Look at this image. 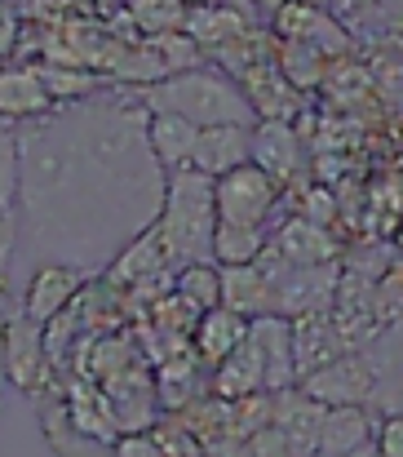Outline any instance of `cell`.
I'll return each mask as SVG.
<instances>
[{
  "label": "cell",
  "instance_id": "cell-1",
  "mask_svg": "<svg viewBox=\"0 0 403 457\" xmlns=\"http://www.w3.org/2000/svg\"><path fill=\"white\" fill-rule=\"evenodd\" d=\"M146 116L142 98H85L18 129L22 231L45 262L111 267L129 240L155 227L164 169L146 147Z\"/></svg>",
  "mask_w": 403,
  "mask_h": 457
},
{
  "label": "cell",
  "instance_id": "cell-2",
  "mask_svg": "<svg viewBox=\"0 0 403 457\" xmlns=\"http://www.w3.org/2000/svg\"><path fill=\"white\" fill-rule=\"evenodd\" d=\"M213 231H218V204H213V178L195 169H177L164 178V204L155 218L160 249L173 271L213 262Z\"/></svg>",
  "mask_w": 403,
  "mask_h": 457
},
{
  "label": "cell",
  "instance_id": "cell-3",
  "mask_svg": "<svg viewBox=\"0 0 403 457\" xmlns=\"http://www.w3.org/2000/svg\"><path fill=\"white\" fill-rule=\"evenodd\" d=\"M142 107L146 112H169L191 120L195 129H213V125H258L244 89L218 71V67H195L182 76H164L160 85L142 89Z\"/></svg>",
  "mask_w": 403,
  "mask_h": 457
},
{
  "label": "cell",
  "instance_id": "cell-4",
  "mask_svg": "<svg viewBox=\"0 0 403 457\" xmlns=\"http://www.w3.org/2000/svg\"><path fill=\"white\" fill-rule=\"evenodd\" d=\"M279 200V182L267 178L253 160L213 178V204H218V222H240V227H267Z\"/></svg>",
  "mask_w": 403,
  "mask_h": 457
},
{
  "label": "cell",
  "instance_id": "cell-5",
  "mask_svg": "<svg viewBox=\"0 0 403 457\" xmlns=\"http://www.w3.org/2000/svg\"><path fill=\"white\" fill-rule=\"evenodd\" d=\"M373 386H377V378H373L368 360H364V355H355V351H346V355H337V360L319 364L315 373L297 378V391H301V395H310V400H315V404H324V409L368 404V400H373Z\"/></svg>",
  "mask_w": 403,
  "mask_h": 457
},
{
  "label": "cell",
  "instance_id": "cell-6",
  "mask_svg": "<svg viewBox=\"0 0 403 457\" xmlns=\"http://www.w3.org/2000/svg\"><path fill=\"white\" fill-rule=\"evenodd\" d=\"M0 373H4V382L22 386L27 395H36L40 382H45V373H49V360H45V328H40L36 320H27L22 311L4 320Z\"/></svg>",
  "mask_w": 403,
  "mask_h": 457
},
{
  "label": "cell",
  "instance_id": "cell-7",
  "mask_svg": "<svg viewBox=\"0 0 403 457\" xmlns=\"http://www.w3.org/2000/svg\"><path fill=\"white\" fill-rule=\"evenodd\" d=\"M85 276L80 267H67V262H40L27 280V298H22V315L36 320V324H49L53 315H62L67 306L80 298L85 289Z\"/></svg>",
  "mask_w": 403,
  "mask_h": 457
},
{
  "label": "cell",
  "instance_id": "cell-8",
  "mask_svg": "<svg viewBox=\"0 0 403 457\" xmlns=\"http://www.w3.org/2000/svg\"><path fill=\"white\" fill-rule=\"evenodd\" d=\"M182 31L204 49V58H222L226 49H235L240 40L253 36L249 13H244L240 4H226V0H218V4H195V9L186 13V27H182Z\"/></svg>",
  "mask_w": 403,
  "mask_h": 457
},
{
  "label": "cell",
  "instance_id": "cell-9",
  "mask_svg": "<svg viewBox=\"0 0 403 457\" xmlns=\"http://www.w3.org/2000/svg\"><path fill=\"white\" fill-rule=\"evenodd\" d=\"M346 351H350V342L341 337V328L333 320V306L292 320V364H297V378L315 373L319 364H328V360H337Z\"/></svg>",
  "mask_w": 403,
  "mask_h": 457
},
{
  "label": "cell",
  "instance_id": "cell-10",
  "mask_svg": "<svg viewBox=\"0 0 403 457\" xmlns=\"http://www.w3.org/2000/svg\"><path fill=\"white\" fill-rule=\"evenodd\" d=\"M270 422L284 431L292 457L319 453V427H324V404H315L310 395H301L297 386L288 391H270Z\"/></svg>",
  "mask_w": 403,
  "mask_h": 457
},
{
  "label": "cell",
  "instance_id": "cell-11",
  "mask_svg": "<svg viewBox=\"0 0 403 457\" xmlns=\"http://www.w3.org/2000/svg\"><path fill=\"white\" fill-rule=\"evenodd\" d=\"M249 342L258 346L267 364V391L297 386V364H292V320L288 315H258L249 320Z\"/></svg>",
  "mask_w": 403,
  "mask_h": 457
},
{
  "label": "cell",
  "instance_id": "cell-12",
  "mask_svg": "<svg viewBox=\"0 0 403 457\" xmlns=\"http://www.w3.org/2000/svg\"><path fill=\"white\" fill-rule=\"evenodd\" d=\"M53 107L58 103L40 76V62H22V67L0 71V120H40Z\"/></svg>",
  "mask_w": 403,
  "mask_h": 457
},
{
  "label": "cell",
  "instance_id": "cell-13",
  "mask_svg": "<svg viewBox=\"0 0 403 457\" xmlns=\"http://www.w3.org/2000/svg\"><path fill=\"white\" fill-rule=\"evenodd\" d=\"M249 152H253V125H213V129H200L191 169L204 178H222L249 164Z\"/></svg>",
  "mask_w": 403,
  "mask_h": 457
},
{
  "label": "cell",
  "instance_id": "cell-14",
  "mask_svg": "<svg viewBox=\"0 0 403 457\" xmlns=\"http://www.w3.org/2000/svg\"><path fill=\"white\" fill-rule=\"evenodd\" d=\"M240 89L253 107L258 120H292L297 116V85H288V76L279 71V62H258L240 76Z\"/></svg>",
  "mask_w": 403,
  "mask_h": 457
},
{
  "label": "cell",
  "instance_id": "cell-15",
  "mask_svg": "<svg viewBox=\"0 0 403 457\" xmlns=\"http://www.w3.org/2000/svg\"><path fill=\"white\" fill-rule=\"evenodd\" d=\"M249 337V320L244 315H235V311H226V306H213V311H204L200 320H195V333H191V351H195V360L213 373L240 342Z\"/></svg>",
  "mask_w": 403,
  "mask_h": 457
},
{
  "label": "cell",
  "instance_id": "cell-16",
  "mask_svg": "<svg viewBox=\"0 0 403 457\" xmlns=\"http://www.w3.org/2000/svg\"><path fill=\"white\" fill-rule=\"evenodd\" d=\"M195 138H200V129L191 120H182V116H169V112H151L146 116V147L155 155V164L164 169V178L177 173V169H191Z\"/></svg>",
  "mask_w": 403,
  "mask_h": 457
},
{
  "label": "cell",
  "instance_id": "cell-17",
  "mask_svg": "<svg viewBox=\"0 0 403 457\" xmlns=\"http://www.w3.org/2000/svg\"><path fill=\"white\" fill-rule=\"evenodd\" d=\"M377 431V413L368 404H341V409H324V427H319V453L346 457L364 445H373Z\"/></svg>",
  "mask_w": 403,
  "mask_h": 457
},
{
  "label": "cell",
  "instance_id": "cell-18",
  "mask_svg": "<svg viewBox=\"0 0 403 457\" xmlns=\"http://www.w3.org/2000/svg\"><path fill=\"white\" fill-rule=\"evenodd\" d=\"M209 386H213V395L218 400H244V395H258V391H267V364H262V355H258V346L244 337L213 373H209Z\"/></svg>",
  "mask_w": 403,
  "mask_h": 457
},
{
  "label": "cell",
  "instance_id": "cell-19",
  "mask_svg": "<svg viewBox=\"0 0 403 457\" xmlns=\"http://www.w3.org/2000/svg\"><path fill=\"white\" fill-rule=\"evenodd\" d=\"M222 306L258 320V315H275V280L258 262L249 267H222Z\"/></svg>",
  "mask_w": 403,
  "mask_h": 457
},
{
  "label": "cell",
  "instance_id": "cell-20",
  "mask_svg": "<svg viewBox=\"0 0 403 457\" xmlns=\"http://www.w3.org/2000/svg\"><path fill=\"white\" fill-rule=\"evenodd\" d=\"M249 160H253L267 178L288 182V178L297 173V164H301L292 125H288V120H258V125H253V152H249Z\"/></svg>",
  "mask_w": 403,
  "mask_h": 457
},
{
  "label": "cell",
  "instance_id": "cell-21",
  "mask_svg": "<svg viewBox=\"0 0 403 457\" xmlns=\"http://www.w3.org/2000/svg\"><path fill=\"white\" fill-rule=\"evenodd\" d=\"M270 249H275L284 262H292V267H324V262H333V240H328V231H324L319 222H310V218L284 222L279 236L270 240Z\"/></svg>",
  "mask_w": 403,
  "mask_h": 457
},
{
  "label": "cell",
  "instance_id": "cell-22",
  "mask_svg": "<svg viewBox=\"0 0 403 457\" xmlns=\"http://www.w3.org/2000/svg\"><path fill=\"white\" fill-rule=\"evenodd\" d=\"M267 227H240V222H218L213 231V262L218 267H249L267 253Z\"/></svg>",
  "mask_w": 403,
  "mask_h": 457
},
{
  "label": "cell",
  "instance_id": "cell-23",
  "mask_svg": "<svg viewBox=\"0 0 403 457\" xmlns=\"http://www.w3.org/2000/svg\"><path fill=\"white\" fill-rule=\"evenodd\" d=\"M186 13H191L186 0H129V22H134V31L142 40L182 31L186 27Z\"/></svg>",
  "mask_w": 403,
  "mask_h": 457
},
{
  "label": "cell",
  "instance_id": "cell-24",
  "mask_svg": "<svg viewBox=\"0 0 403 457\" xmlns=\"http://www.w3.org/2000/svg\"><path fill=\"white\" fill-rule=\"evenodd\" d=\"M173 294L186 306H195L200 315L213 311V306H222V267H213V262L182 267V271L173 276Z\"/></svg>",
  "mask_w": 403,
  "mask_h": 457
},
{
  "label": "cell",
  "instance_id": "cell-25",
  "mask_svg": "<svg viewBox=\"0 0 403 457\" xmlns=\"http://www.w3.org/2000/svg\"><path fill=\"white\" fill-rule=\"evenodd\" d=\"M151 45H155V54H160V62H164V71H169V76H182V71H195V67H204V49H200V45H195L186 31L155 36Z\"/></svg>",
  "mask_w": 403,
  "mask_h": 457
},
{
  "label": "cell",
  "instance_id": "cell-26",
  "mask_svg": "<svg viewBox=\"0 0 403 457\" xmlns=\"http://www.w3.org/2000/svg\"><path fill=\"white\" fill-rule=\"evenodd\" d=\"M18 182H22V152H18V134L0 129V204L9 213H18Z\"/></svg>",
  "mask_w": 403,
  "mask_h": 457
},
{
  "label": "cell",
  "instance_id": "cell-27",
  "mask_svg": "<svg viewBox=\"0 0 403 457\" xmlns=\"http://www.w3.org/2000/svg\"><path fill=\"white\" fill-rule=\"evenodd\" d=\"M151 436H155V445H160V453L164 457H209V449L186 431L182 418H164V422H155Z\"/></svg>",
  "mask_w": 403,
  "mask_h": 457
},
{
  "label": "cell",
  "instance_id": "cell-28",
  "mask_svg": "<svg viewBox=\"0 0 403 457\" xmlns=\"http://www.w3.org/2000/svg\"><path fill=\"white\" fill-rule=\"evenodd\" d=\"M244 445V457H292V449H288V440H284V431L270 422V427H262V431H253L249 440H240Z\"/></svg>",
  "mask_w": 403,
  "mask_h": 457
},
{
  "label": "cell",
  "instance_id": "cell-29",
  "mask_svg": "<svg viewBox=\"0 0 403 457\" xmlns=\"http://www.w3.org/2000/svg\"><path fill=\"white\" fill-rule=\"evenodd\" d=\"M373 445H377V453H382V457H403V413L377 418Z\"/></svg>",
  "mask_w": 403,
  "mask_h": 457
},
{
  "label": "cell",
  "instance_id": "cell-30",
  "mask_svg": "<svg viewBox=\"0 0 403 457\" xmlns=\"http://www.w3.org/2000/svg\"><path fill=\"white\" fill-rule=\"evenodd\" d=\"M111 457H164V453H160V445H155L151 431H125V436H116Z\"/></svg>",
  "mask_w": 403,
  "mask_h": 457
},
{
  "label": "cell",
  "instance_id": "cell-31",
  "mask_svg": "<svg viewBox=\"0 0 403 457\" xmlns=\"http://www.w3.org/2000/svg\"><path fill=\"white\" fill-rule=\"evenodd\" d=\"M346 457H382V453H377V445H364V449H355V453H346Z\"/></svg>",
  "mask_w": 403,
  "mask_h": 457
},
{
  "label": "cell",
  "instance_id": "cell-32",
  "mask_svg": "<svg viewBox=\"0 0 403 457\" xmlns=\"http://www.w3.org/2000/svg\"><path fill=\"white\" fill-rule=\"evenodd\" d=\"M4 320H9V311H0V346H4Z\"/></svg>",
  "mask_w": 403,
  "mask_h": 457
},
{
  "label": "cell",
  "instance_id": "cell-33",
  "mask_svg": "<svg viewBox=\"0 0 403 457\" xmlns=\"http://www.w3.org/2000/svg\"><path fill=\"white\" fill-rule=\"evenodd\" d=\"M258 4H267V9H275V4H279V9H284V0H258Z\"/></svg>",
  "mask_w": 403,
  "mask_h": 457
},
{
  "label": "cell",
  "instance_id": "cell-34",
  "mask_svg": "<svg viewBox=\"0 0 403 457\" xmlns=\"http://www.w3.org/2000/svg\"><path fill=\"white\" fill-rule=\"evenodd\" d=\"M186 4H191V9H195V4H218V0H186Z\"/></svg>",
  "mask_w": 403,
  "mask_h": 457
},
{
  "label": "cell",
  "instance_id": "cell-35",
  "mask_svg": "<svg viewBox=\"0 0 403 457\" xmlns=\"http://www.w3.org/2000/svg\"><path fill=\"white\" fill-rule=\"evenodd\" d=\"M0 382H4V373H0ZM0 400H4V386H0Z\"/></svg>",
  "mask_w": 403,
  "mask_h": 457
},
{
  "label": "cell",
  "instance_id": "cell-36",
  "mask_svg": "<svg viewBox=\"0 0 403 457\" xmlns=\"http://www.w3.org/2000/svg\"><path fill=\"white\" fill-rule=\"evenodd\" d=\"M306 457H328V453H306Z\"/></svg>",
  "mask_w": 403,
  "mask_h": 457
},
{
  "label": "cell",
  "instance_id": "cell-37",
  "mask_svg": "<svg viewBox=\"0 0 403 457\" xmlns=\"http://www.w3.org/2000/svg\"><path fill=\"white\" fill-rule=\"evenodd\" d=\"M125 4H129V0H125Z\"/></svg>",
  "mask_w": 403,
  "mask_h": 457
}]
</instances>
